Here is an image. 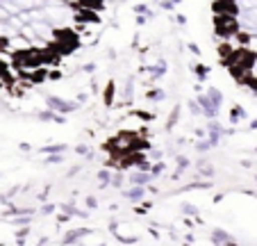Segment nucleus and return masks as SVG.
Wrapping results in <instances>:
<instances>
[{"label": "nucleus", "mask_w": 257, "mask_h": 246, "mask_svg": "<svg viewBox=\"0 0 257 246\" xmlns=\"http://www.w3.org/2000/svg\"><path fill=\"white\" fill-rule=\"evenodd\" d=\"M214 28H216L218 39H230L239 32V21H237V16L216 14L214 16Z\"/></svg>", "instance_id": "f257e3e1"}, {"label": "nucleus", "mask_w": 257, "mask_h": 246, "mask_svg": "<svg viewBox=\"0 0 257 246\" xmlns=\"http://www.w3.org/2000/svg\"><path fill=\"white\" fill-rule=\"evenodd\" d=\"M46 105L50 110L59 112V114H71V112L78 110V101H68V98L62 96H46Z\"/></svg>", "instance_id": "f03ea898"}, {"label": "nucleus", "mask_w": 257, "mask_h": 246, "mask_svg": "<svg viewBox=\"0 0 257 246\" xmlns=\"http://www.w3.org/2000/svg\"><path fill=\"white\" fill-rule=\"evenodd\" d=\"M214 14H223V16H237L239 5L237 0H214L212 3Z\"/></svg>", "instance_id": "7ed1b4c3"}, {"label": "nucleus", "mask_w": 257, "mask_h": 246, "mask_svg": "<svg viewBox=\"0 0 257 246\" xmlns=\"http://www.w3.org/2000/svg\"><path fill=\"white\" fill-rule=\"evenodd\" d=\"M87 235H91V230L87 228H73L66 232V237L62 239V244H78V241H87Z\"/></svg>", "instance_id": "20e7f679"}, {"label": "nucleus", "mask_w": 257, "mask_h": 246, "mask_svg": "<svg viewBox=\"0 0 257 246\" xmlns=\"http://www.w3.org/2000/svg\"><path fill=\"white\" fill-rule=\"evenodd\" d=\"M146 185H132L130 189H125V198L127 201H132V203H137V201H141V198L146 196Z\"/></svg>", "instance_id": "39448f33"}, {"label": "nucleus", "mask_w": 257, "mask_h": 246, "mask_svg": "<svg viewBox=\"0 0 257 246\" xmlns=\"http://www.w3.org/2000/svg\"><path fill=\"white\" fill-rule=\"evenodd\" d=\"M212 244H237V237H230L225 230H214L212 232Z\"/></svg>", "instance_id": "423d86ee"}, {"label": "nucleus", "mask_w": 257, "mask_h": 246, "mask_svg": "<svg viewBox=\"0 0 257 246\" xmlns=\"http://www.w3.org/2000/svg\"><path fill=\"white\" fill-rule=\"evenodd\" d=\"M243 119H248L246 110H243V107H239V105H234L232 110H230V123H232V126H237L239 121H243Z\"/></svg>", "instance_id": "0eeeda50"}, {"label": "nucleus", "mask_w": 257, "mask_h": 246, "mask_svg": "<svg viewBox=\"0 0 257 246\" xmlns=\"http://www.w3.org/2000/svg\"><path fill=\"white\" fill-rule=\"evenodd\" d=\"M114 94H116V89H114V82H107L105 94H102V103H105L107 107L114 105Z\"/></svg>", "instance_id": "6e6552de"}, {"label": "nucleus", "mask_w": 257, "mask_h": 246, "mask_svg": "<svg viewBox=\"0 0 257 246\" xmlns=\"http://www.w3.org/2000/svg\"><path fill=\"white\" fill-rule=\"evenodd\" d=\"M146 98H148V101H164L166 92H164V89H160V87H153V89H148V92H146Z\"/></svg>", "instance_id": "1a4fd4ad"}, {"label": "nucleus", "mask_w": 257, "mask_h": 246, "mask_svg": "<svg viewBox=\"0 0 257 246\" xmlns=\"http://www.w3.org/2000/svg\"><path fill=\"white\" fill-rule=\"evenodd\" d=\"M198 174L205 178H214V167L209 162H198Z\"/></svg>", "instance_id": "9d476101"}, {"label": "nucleus", "mask_w": 257, "mask_h": 246, "mask_svg": "<svg viewBox=\"0 0 257 246\" xmlns=\"http://www.w3.org/2000/svg\"><path fill=\"white\" fill-rule=\"evenodd\" d=\"M68 146L66 144H50V146H44L41 148V153H46V155H50V153H64Z\"/></svg>", "instance_id": "9b49d317"}, {"label": "nucleus", "mask_w": 257, "mask_h": 246, "mask_svg": "<svg viewBox=\"0 0 257 246\" xmlns=\"http://www.w3.org/2000/svg\"><path fill=\"white\" fill-rule=\"evenodd\" d=\"M194 71H196V77H198V80H200V82H203V80H205V77H207V75H209V68H207V66H205V64H196V66H194Z\"/></svg>", "instance_id": "f8f14e48"}, {"label": "nucleus", "mask_w": 257, "mask_h": 246, "mask_svg": "<svg viewBox=\"0 0 257 246\" xmlns=\"http://www.w3.org/2000/svg\"><path fill=\"white\" fill-rule=\"evenodd\" d=\"M178 119H180V105H175L173 112H171V116H169V126H166V128H169V130H173L175 123H178Z\"/></svg>", "instance_id": "ddd939ff"}, {"label": "nucleus", "mask_w": 257, "mask_h": 246, "mask_svg": "<svg viewBox=\"0 0 257 246\" xmlns=\"http://www.w3.org/2000/svg\"><path fill=\"white\" fill-rule=\"evenodd\" d=\"M164 171H166V162H160V159H157V164H153V167H151V174L155 176V178H157V176H162Z\"/></svg>", "instance_id": "4468645a"}, {"label": "nucleus", "mask_w": 257, "mask_h": 246, "mask_svg": "<svg viewBox=\"0 0 257 246\" xmlns=\"http://www.w3.org/2000/svg\"><path fill=\"white\" fill-rule=\"evenodd\" d=\"M182 214H191V217H196V214H198V208L191 205V203H182Z\"/></svg>", "instance_id": "2eb2a0df"}, {"label": "nucleus", "mask_w": 257, "mask_h": 246, "mask_svg": "<svg viewBox=\"0 0 257 246\" xmlns=\"http://www.w3.org/2000/svg\"><path fill=\"white\" fill-rule=\"evenodd\" d=\"M212 141H209V139H205V141H198V144H196V150H198V153H207V150L209 148H212Z\"/></svg>", "instance_id": "dca6fc26"}, {"label": "nucleus", "mask_w": 257, "mask_h": 246, "mask_svg": "<svg viewBox=\"0 0 257 246\" xmlns=\"http://www.w3.org/2000/svg\"><path fill=\"white\" fill-rule=\"evenodd\" d=\"M112 187H116V189L123 187V174H121V169H118V174L112 176Z\"/></svg>", "instance_id": "f3484780"}, {"label": "nucleus", "mask_w": 257, "mask_h": 246, "mask_svg": "<svg viewBox=\"0 0 257 246\" xmlns=\"http://www.w3.org/2000/svg\"><path fill=\"white\" fill-rule=\"evenodd\" d=\"M135 12H137V14H146V16H153L151 7L146 5V3H141V5H135Z\"/></svg>", "instance_id": "a211bd4d"}, {"label": "nucleus", "mask_w": 257, "mask_h": 246, "mask_svg": "<svg viewBox=\"0 0 257 246\" xmlns=\"http://www.w3.org/2000/svg\"><path fill=\"white\" fill-rule=\"evenodd\" d=\"M185 169H189V159H187V157H178V174H182Z\"/></svg>", "instance_id": "6ab92c4d"}, {"label": "nucleus", "mask_w": 257, "mask_h": 246, "mask_svg": "<svg viewBox=\"0 0 257 246\" xmlns=\"http://www.w3.org/2000/svg\"><path fill=\"white\" fill-rule=\"evenodd\" d=\"M64 77V73L59 71V68H50V73H48V80H62Z\"/></svg>", "instance_id": "aec40b11"}, {"label": "nucleus", "mask_w": 257, "mask_h": 246, "mask_svg": "<svg viewBox=\"0 0 257 246\" xmlns=\"http://www.w3.org/2000/svg\"><path fill=\"white\" fill-rule=\"evenodd\" d=\"M19 148L23 150V153H30V150H32V146H30L28 141H21V144H19Z\"/></svg>", "instance_id": "412c9836"}, {"label": "nucleus", "mask_w": 257, "mask_h": 246, "mask_svg": "<svg viewBox=\"0 0 257 246\" xmlns=\"http://www.w3.org/2000/svg\"><path fill=\"white\" fill-rule=\"evenodd\" d=\"M87 208H91V210H93V208H98V201H96L93 196H89V198H87Z\"/></svg>", "instance_id": "4be33fe9"}, {"label": "nucleus", "mask_w": 257, "mask_h": 246, "mask_svg": "<svg viewBox=\"0 0 257 246\" xmlns=\"http://www.w3.org/2000/svg\"><path fill=\"white\" fill-rule=\"evenodd\" d=\"M187 48H189L194 55H200V46H198V44H189V46H187Z\"/></svg>", "instance_id": "5701e85b"}, {"label": "nucleus", "mask_w": 257, "mask_h": 246, "mask_svg": "<svg viewBox=\"0 0 257 246\" xmlns=\"http://www.w3.org/2000/svg\"><path fill=\"white\" fill-rule=\"evenodd\" d=\"M41 212H44V214H53V212H55V205H46Z\"/></svg>", "instance_id": "b1692460"}, {"label": "nucleus", "mask_w": 257, "mask_h": 246, "mask_svg": "<svg viewBox=\"0 0 257 246\" xmlns=\"http://www.w3.org/2000/svg\"><path fill=\"white\" fill-rule=\"evenodd\" d=\"M175 21H178L180 25H185V23H187V19H185V16H182V14H178V19H175Z\"/></svg>", "instance_id": "393cba45"}, {"label": "nucleus", "mask_w": 257, "mask_h": 246, "mask_svg": "<svg viewBox=\"0 0 257 246\" xmlns=\"http://www.w3.org/2000/svg\"><path fill=\"white\" fill-rule=\"evenodd\" d=\"M250 128H252V130H257V119H252V121H250Z\"/></svg>", "instance_id": "a878e982"}, {"label": "nucleus", "mask_w": 257, "mask_h": 246, "mask_svg": "<svg viewBox=\"0 0 257 246\" xmlns=\"http://www.w3.org/2000/svg\"><path fill=\"white\" fill-rule=\"evenodd\" d=\"M255 153H257V146H255Z\"/></svg>", "instance_id": "bb28decb"}, {"label": "nucleus", "mask_w": 257, "mask_h": 246, "mask_svg": "<svg viewBox=\"0 0 257 246\" xmlns=\"http://www.w3.org/2000/svg\"><path fill=\"white\" fill-rule=\"evenodd\" d=\"M0 178H3V176H0Z\"/></svg>", "instance_id": "cd10ccee"}, {"label": "nucleus", "mask_w": 257, "mask_h": 246, "mask_svg": "<svg viewBox=\"0 0 257 246\" xmlns=\"http://www.w3.org/2000/svg\"><path fill=\"white\" fill-rule=\"evenodd\" d=\"M255 180H257V178H255Z\"/></svg>", "instance_id": "c85d7f7f"}]
</instances>
